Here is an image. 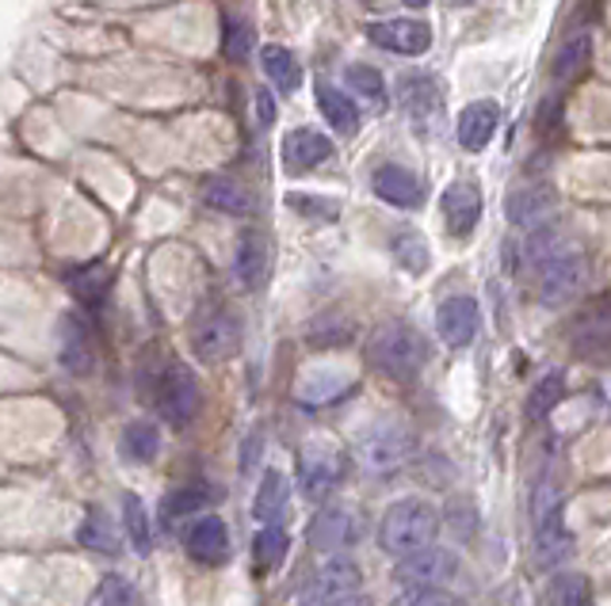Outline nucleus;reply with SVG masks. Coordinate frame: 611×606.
Returning <instances> with one entry per match:
<instances>
[{
  "mask_svg": "<svg viewBox=\"0 0 611 606\" xmlns=\"http://www.w3.org/2000/svg\"><path fill=\"white\" fill-rule=\"evenodd\" d=\"M119 450H123V458H131L138 465L153 462L161 450V431L153 428V423H126L123 439H119Z\"/></svg>",
  "mask_w": 611,
  "mask_h": 606,
  "instance_id": "obj_27",
  "label": "nucleus"
},
{
  "mask_svg": "<svg viewBox=\"0 0 611 606\" xmlns=\"http://www.w3.org/2000/svg\"><path fill=\"white\" fill-rule=\"evenodd\" d=\"M192 351L203 362H226L241 351V325L226 309H203L192 325Z\"/></svg>",
  "mask_w": 611,
  "mask_h": 606,
  "instance_id": "obj_6",
  "label": "nucleus"
},
{
  "mask_svg": "<svg viewBox=\"0 0 611 606\" xmlns=\"http://www.w3.org/2000/svg\"><path fill=\"white\" fill-rule=\"evenodd\" d=\"M287 206H295V210L306 214V218H322V222H333V218H337V203H329V198L287 195Z\"/></svg>",
  "mask_w": 611,
  "mask_h": 606,
  "instance_id": "obj_41",
  "label": "nucleus"
},
{
  "mask_svg": "<svg viewBox=\"0 0 611 606\" xmlns=\"http://www.w3.org/2000/svg\"><path fill=\"white\" fill-rule=\"evenodd\" d=\"M436 534H440V515L425 500H401V504L386 507L383 523H378V542L398 561L432 545Z\"/></svg>",
  "mask_w": 611,
  "mask_h": 606,
  "instance_id": "obj_3",
  "label": "nucleus"
},
{
  "mask_svg": "<svg viewBox=\"0 0 611 606\" xmlns=\"http://www.w3.org/2000/svg\"><path fill=\"white\" fill-rule=\"evenodd\" d=\"M222 50L230 62H245L253 54V28L245 20H226V34H222Z\"/></svg>",
  "mask_w": 611,
  "mask_h": 606,
  "instance_id": "obj_37",
  "label": "nucleus"
},
{
  "mask_svg": "<svg viewBox=\"0 0 611 606\" xmlns=\"http://www.w3.org/2000/svg\"><path fill=\"white\" fill-rule=\"evenodd\" d=\"M497 123H501V111H497L493 100H475L462 107L459 115V126H455V134H459V145L470 153H481L489 142H493L497 134Z\"/></svg>",
  "mask_w": 611,
  "mask_h": 606,
  "instance_id": "obj_18",
  "label": "nucleus"
},
{
  "mask_svg": "<svg viewBox=\"0 0 611 606\" xmlns=\"http://www.w3.org/2000/svg\"><path fill=\"white\" fill-rule=\"evenodd\" d=\"M234 275L245 290H256L268 279V240H264L261 233H245V237L237 240Z\"/></svg>",
  "mask_w": 611,
  "mask_h": 606,
  "instance_id": "obj_21",
  "label": "nucleus"
},
{
  "mask_svg": "<svg viewBox=\"0 0 611 606\" xmlns=\"http://www.w3.org/2000/svg\"><path fill=\"white\" fill-rule=\"evenodd\" d=\"M371 187L383 203L401 206V210H413V206L425 203V184H420V176L401 168V164H378L371 176Z\"/></svg>",
  "mask_w": 611,
  "mask_h": 606,
  "instance_id": "obj_15",
  "label": "nucleus"
},
{
  "mask_svg": "<svg viewBox=\"0 0 611 606\" xmlns=\"http://www.w3.org/2000/svg\"><path fill=\"white\" fill-rule=\"evenodd\" d=\"M256 119H261V126L275 123V100L268 89H256Z\"/></svg>",
  "mask_w": 611,
  "mask_h": 606,
  "instance_id": "obj_42",
  "label": "nucleus"
},
{
  "mask_svg": "<svg viewBox=\"0 0 611 606\" xmlns=\"http://www.w3.org/2000/svg\"><path fill=\"white\" fill-rule=\"evenodd\" d=\"M566 397V374L562 370H550L547 378H539V386L531 389V401H528V415L531 420H543L558 409V401Z\"/></svg>",
  "mask_w": 611,
  "mask_h": 606,
  "instance_id": "obj_29",
  "label": "nucleus"
},
{
  "mask_svg": "<svg viewBox=\"0 0 611 606\" xmlns=\"http://www.w3.org/2000/svg\"><path fill=\"white\" fill-rule=\"evenodd\" d=\"M364 538V523L348 507H325L309 526V545L317 553H344Z\"/></svg>",
  "mask_w": 611,
  "mask_h": 606,
  "instance_id": "obj_11",
  "label": "nucleus"
},
{
  "mask_svg": "<svg viewBox=\"0 0 611 606\" xmlns=\"http://www.w3.org/2000/svg\"><path fill=\"white\" fill-rule=\"evenodd\" d=\"M123 515H126V534H131V545L145 557V553L153 549V531H150V515H145V504L138 496H126Z\"/></svg>",
  "mask_w": 611,
  "mask_h": 606,
  "instance_id": "obj_32",
  "label": "nucleus"
},
{
  "mask_svg": "<svg viewBox=\"0 0 611 606\" xmlns=\"http://www.w3.org/2000/svg\"><path fill=\"white\" fill-rule=\"evenodd\" d=\"M96 606H142V595L131 579L108 573L100 579V592H96Z\"/></svg>",
  "mask_w": 611,
  "mask_h": 606,
  "instance_id": "obj_33",
  "label": "nucleus"
},
{
  "mask_svg": "<svg viewBox=\"0 0 611 606\" xmlns=\"http://www.w3.org/2000/svg\"><path fill=\"white\" fill-rule=\"evenodd\" d=\"M344 81H348V89H356L364 100H371V103H383L386 96V84H383V73L371 65H348L344 69Z\"/></svg>",
  "mask_w": 611,
  "mask_h": 606,
  "instance_id": "obj_35",
  "label": "nucleus"
},
{
  "mask_svg": "<svg viewBox=\"0 0 611 606\" xmlns=\"http://www.w3.org/2000/svg\"><path fill=\"white\" fill-rule=\"evenodd\" d=\"M187 553L203 565H222L230 557V531L218 515H203L187 526Z\"/></svg>",
  "mask_w": 611,
  "mask_h": 606,
  "instance_id": "obj_19",
  "label": "nucleus"
},
{
  "mask_svg": "<svg viewBox=\"0 0 611 606\" xmlns=\"http://www.w3.org/2000/svg\"><path fill=\"white\" fill-rule=\"evenodd\" d=\"M69 287H73L77 298L92 301L111 287V271L108 267H100V264H92V267H84V271H77L73 279H69Z\"/></svg>",
  "mask_w": 611,
  "mask_h": 606,
  "instance_id": "obj_38",
  "label": "nucleus"
},
{
  "mask_svg": "<svg viewBox=\"0 0 611 606\" xmlns=\"http://www.w3.org/2000/svg\"><path fill=\"white\" fill-rule=\"evenodd\" d=\"M203 203L211 206V210L234 214V218L253 210V195H248L241 184H234V179H222V176L218 179H206V184H203Z\"/></svg>",
  "mask_w": 611,
  "mask_h": 606,
  "instance_id": "obj_25",
  "label": "nucleus"
},
{
  "mask_svg": "<svg viewBox=\"0 0 611 606\" xmlns=\"http://www.w3.org/2000/svg\"><path fill=\"white\" fill-rule=\"evenodd\" d=\"M157 409L169 423H176V428H187V423L203 412V389H200L195 374L184 367V362H172L165 374H161Z\"/></svg>",
  "mask_w": 611,
  "mask_h": 606,
  "instance_id": "obj_5",
  "label": "nucleus"
},
{
  "mask_svg": "<svg viewBox=\"0 0 611 606\" xmlns=\"http://www.w3.org/2000/svg\"><path fill=\"white\" fill-rule=\"evenodd\" d=\"M528 259L539 271V298H543L547 306H554V309L570 306V301L581 294L584 275H589L584 271V256L573 253L558 233L539 229L528 245Z\"/></svg>",
  "mask_w": 611,
  "mask_h": 606,
  "instance_id": "obj_1",
  "label": "nucleus"
},
{
  "mask_svg": "<svg viewBox=\"0 0 611 606\" xmlns=\"http://www.w3.org/2000/svg\"><path fill=\"white\" fill-rule=\"evenodd\" d=\"M287 500H291L287 477H283L279 470H268L253 496V518L264 526H275V518H283V511H287Z\"/></svg>",
  "mask_w": 611,
  "mask_h": 606,
  "instance_id": "obj_22",
  "label": "nucleus"
},
{
  "mask_svg": "<svg viewBox=\"0 0 611 606\" xmlns=\"http://www.w3.org/2000/svg\"><path fill=\"white\" fill-rule=\"evenodd\" d=\"M413 443L409 431L401 428H383V431H371V435L359 443V462H364L367 473H394L413 458Z\"/></svg>",
  "mask_w": 611,
  "mask_h": 606,
  "instance_id": "obj_10",
  "label": "nucleus"
},
{
  "mask_svg": "<svg viewBox=\"0 0 611 606\" xmlns=\"http://www.w3.org/2000/svg\"><path fill=\"white\" fill-rule=\"evenodd\" d=\"M81 545L96 553H119V534L108 523V515H89V523L81 526Z\"/></svg>",
  "mask_w": 611,
  "mask_h": 606,
  "instance_id": "obj_36",
  "label": "nucleus"
},
{
  "mask_svg": "<svg viewBox=\"0 0 611 606\" xmlns=\"http://www.w3.org/2000/svg\"><path fill=\"white\" fill-rule=\"evenodd\" d=\"M253 557H256V568H264V573L283 565V557H287V531H283V526H264L253 538Z\"/></svg>",
  "mask_w": 611,
  "mask_h": 606,
  "instance_id": "obj_30",
  "label": "nucleus"
},
{
  "mask_svg": "<svg viewBox=\"0 0 611 606\" xmlns=\"http://www.w3.org/2000/svg\"><path fill=\"white\" fill-rule=\"evenodd\" d=\"M428 359H432L428 340L413 325H401V320L375 328V336L367 340V362L378 374L394 378V382H413L428 367Z\"/></svg>",
  "mask_w": 611,
  "mask_h": 606,
  "instance_id": "obj_2",
  "label": "nucleus"
},
{
  "mask_svg": "<svg viewBox=\"0 0 611 606\" xmlns=\"http://www.w3.org/2000/svg\"><path fill=\"white\" fill-rule=\"evenodd\" d=\"M58 359L73 378H89L96 370V332L81 314L62 317V351H58Z\"/></svg>",
  "mask_w": 611,
  "mask_h": 606,
  "instance_id": "obj_12",
  "label": "nucleus"
},
{
  "mask_svg": "<svg viewBox=\"0 0 611 606\" xmlns=\"http://www.w3.org/2000/svg\"><path fill=\"white\" fill-rule=\"evenodd\" d=\"M261 65H264V73H268V81L275 84V89L298 92V84H303V69H298L295 54H291L287 47H264L261 50Z\"/></svg>",
  "mask_w": 611,
  "mask_h": 606,
  "instance_id": "obj_26",
  "label": "nucleus"
},
{
  "mask_svg": "<svg viewBox=\"0 0 611 606\" xmlns=\"http://www.w3.org/2000/svg\"><path fill=\"white\" fill-rule=\"evenodd\" d=\"M573 553V534L562 515V492L554 484H543L536 492V565L539 568H558L570 561Z\"/></svg>",
  "mask_w": 611,
  "mask_h": 606,
  "instance_id": "obj_4",
  "label": "nucleus"
},
{
  "mask_svg": "<svg viewBox=\"0 0 611 606\" xmlns=\"http://www.w3.org/2000/svg\"><path fill=\"white\" fill-rule=\"evenodd\" d=\"M375 47L383 50H394V54H425L428 47H432V28H428L425 20H406V16H398V20H383V23H371L367 28Z\"/></svg>",
  "mask_w": 611,
  "mask_h": 606,
  "instance_id": "obj_13",
  "label": "nucleus"
},
{
  "mask_svg": "<svg viewBox=\"0 0 611 606\" xmlns=\"http://www.w3.org/2000/svg\"><path fill=\"white\" fill-rule=\"evenodd\" d=\"M481 192L478 184H470V179H459V184H451L440 198V210H444V229L451 233V237H470V233L478 229L481 222Z\"/></svg>",
  "mask_w": 611,
  "mask_h": 606,
  "instance_id": "obj_14",
  "label": "nucleus"
},
{
  "mask_svg": "<svg viewBox=\"0 0 611 606\" xmlns=\"http://www.w3.org/2000/svg\"><path fill=\"white\" fill-rule=\"evenodd\" d=\"M455 576H459V553L440 549V545H425V549L401 557L398 568H394V579L406 592H413V587H440Z\"/></svg>",
  "mask_w": 611,
  "mask_h": 606,
  "instance_id": "obj_7",
  "label": "nucleus"
},
{
  "mask_svg": "<svg viewBox=\"0 0 611 606\" xmlns=\"http://www.w3.org/2000/svg\"><path fill=\"white\" fill-rule=\"evenodd\" d=\"M206 500H211V492L200 489V484H195V489H176V492H169L165 504H161V518H165V523L172 526V523H180V518L195 515V511H200Z\"/></svg>",
  "mask_w": 611,
  "mask_h": 606,
  "instance_id": "obj_31",
  "label": "nucleus"
},
{
  "mask_svg": "<svg viewBox=\"0 0 611 606\" xmlns=\"http://www.w3.org/2000/svg\"><path fill=\"white\" fill-rule=\"evenodd\" d=\"M589 62H592V34L589 31H578V34H570L562 47H558L554 65H550V76H554L558 84L578 81L584 69H589Z\"/></svg>",
  "mask_w": 611,
  "mask_h": 606,
  "instance_id": "obj_23",
  "label": "nucleus"
},
{
  "mask_svg": "<svg viewBox=\"0 0 611 606\" xmlns=\"http://www.w3.org/2000/svg\"><path fill=\"white\" fill-rule=\"evenodd\" d=\"M550 606H592L589 579L584 576H562L550 592Z\"/></svg>",
  "mask_w": 611,
  "mask_h": 606,
  "instance_id": "obj_39",
  "label": "nucleus"
},
{
  "mask_svg": "<svg viewBox=\"0 0 611 606\" xmlns=\"http://www.w3.org/2000/svg\"><path fill=\"white\" fill-rule=\"evenodd\" d=\"M394 606H467V599H459L447 587H413V592H401Z\"/></svg>",
  "mask_w": 611,
  "mask_h": 606,
  "instance_id": "obj_40",
  "label": "nucleus"
},
{
  "mask_svg": "<svg viewBox=\"0 0 611 606\" xmlns=\"http://www.w3.org/2000/svg\"><path fill=\"white\" fill-rule=\"evenodd\" d=\"M356 587H359V565L356 561L333 557L306 579L303 592H298V599H303L306 606H325V603H337V599L356 595Z\"/></svg>",
  "mask_w": 611,
  "mask_h": 606,
  "instance_id": "obj_8",
  "label": "nucleus"
},
{
  "mask_svg": "<svg viewBox=\"0 0 611 606\" xmlns=\"http://www.w3.org/2000/svg\"><path fill=\"white\" fill-rule=\"evenodd\" d=\"M329 157H333V142L325 134H317V130L298 126L283 137V164H287L291 172H309Z\"/></svg>",
  "mask_w": 611,
  "mask_h": 606,
  "instance_id": "obj_20",
  "label": "nucleus"
},
{
  "mask_svg": "<svg viewBox=\"0 0 611 606\" xmlns=\"http://www.w3.org/2000/svg\"><path fill=\"white\" fill-rule=\"evenodd\" d=\"M401 103H406L413 123H417V119H425L428 107H440V89H436L432 76L406 73V76H401Z\"/></svg>",
  "mask_w": 611,
  "mask_h": 606,
  "instance_id": "obj_28",
  "label": "nucleus"
},
{
  "mask_svg": "<svg viewBox=\"0 0 611 606\" xmlns=\"http://www.w3.org/2000/svg\"><path fill=\"white\" fill-rule=\"evenodd\" d=\"M554 192L550 187H516V192L505 198V218L512 225H520V229H543L547 218L554 214Z\"/></svg>",
  "mask_w": 611,
  "mask_h": 606,
  "instance_id": "obj_17",
  "label": "nucleus"
},
{
  "mask_svg": "<svg viewBox=\"0 0 611 606\" xmlns=\"http://www.w3.org/2000/svg\"><path fill=\"white\" fill-rule=\"evenodd\" d=\"M325 606H371V599H364V595H348V599H337V603H325Z\"/></svg>",
  "mask_w": 611,
  "mask_h": 606,
  "instance_id": "obj_43",
  "label": "nucleus"
},
{
  "mask_svg": "<svg viewBox=\"0 0 611 606\" xmlns=\"http://www.w3.org/2000/svg\"><path fill=\"white\" fill-rule=\"evenodd\" d=\"M401 4H409V8H425L428 0H401Z\"/></svg>",
  "mask_w": 611,
  "mask_h": 606,
  "instance_id": "obj_44",
  "label": "nucleus"
},
{
  "mask_svg": "<svg viewBox=\"0 0 611 606\" xmlns=\"http://www.w3.org/2000/svg\"><path fill=\"white\" fill-rule=\"evenodd\" d=\"M394 256H398V264L406 267V271H413V275L428 271V264H432V256H428V245L417 237V233H401V237L394 240Z\"/></svg>",
  "mask_w": 611,
  "mask_h": 606,
  "instance_id": "obj_34",
  "label": "nucleus"
},
{
  "mask_svg": "<svg viewBox=\"0 0 611 606\" xmlns=\"http://www.w3.org/2000/svg\"><path fill=\"white\" fill-rule=\"evenodd\" d=\"M344 477V454L329 443H309L298 458V481L309 500L329 496Z\"/></svg>",
  "mask_w": 611,
  "mask_h": 606,
  "instance_id": "obj_9",
  "label": "nucleus"
},
{
  "mask_svg": "<svg viewBox=\"0 0 611 606\" xmlns=\"http://www.w3.org/2000/svg\"><path fill=\"white\" fill-rule=\"evenodd\" d=\"M455 4H470V0H455Z\"/></svg>",
  "mask_w": 611,
  "mask_h": 606,
  "instance_id": "obj_45",
  "label": "nucleus"
},
{
  "mask_svg": "<svg viewBox=\"0 0 611 606\" xmlns=\"http://www.w3.org/2000/svg\"><path fill=\"white\" fill-rule=\"evenodd\" d=\"M478 325H481L478 301L467 298V294L447 298L440 306V314H436V332H440L451 348H467V343L478 336Z\"/></svg>",
  "mask_w": 611,
  "mask_h": 606,
  "instance_id": "obj_16",
  "label": "nucleus"
},
{
  "mask_svg": "<svg viewBox=\"0 0 611 606\" xmlns=\"http://www.w3.org/2000/svg\"><path fill=\"white\" fill-rule=\"evenodd\" d=\"M317 107H322L325 123L337 130V134H356V130H359L356 103L344 96L340 89H333V84H317Z\"/></svg>",
  "mask_w": 611,
  "mask_h": 606,
  "instance_id": "obj_24",
  "label": "nucleus"
}]
</instances>
